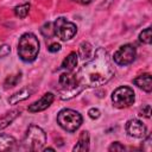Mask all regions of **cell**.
Segmentation results:
<instances>
[{
    "instance_id": "6da1fadb",
    "label": "cell",
    "mask_w": 152,
    "mask_h": 152,
    "mask_svg": "<svg viewBox=\"0 0 152 152\" xmlns=\"http://www.w3.org/2000/svg\"><path fill=\"white\" fill-rule=\"evenodd\" d=\"M75 76L83 89L86 87H100L107 83L114 76V69L108 52L103 48H99L94 57L83 64Z\"/></svg>"
},
{
    "instance_id": "7a4b0ae2",
    "label": "cell",
    "mask_w": 152,
    "mask_h": 152,
    "mask_svg": "<svg viewBox=\"0 0 152 152\" xmlns=\"http://www.w3.org/2000/svg\"><path fill=\"white\" fill-rule=\"evenodd\" d=\"M39 52V40L36 34L26 32L20 36L18 43V55L24 62H33Z\"/></svg>"
},
{
    "instance_id": "3957f363",
    "label": "cell",
    "mask_w": 152,
    "mask_h": 152,
    "mask_svg": "<svg viewBox=\"0 0 152 152\" xmlns=\"http://www.w3.org/2000/svg\"><path fill=\"white\" fill-rule=\"evenodd\" d=\"M24 146L31 151H39L46 142V134L43 128L37 125H30L25 137H24Z\"/></svg>"
},
{
    "instance_id": "277c9868",
    "label": "cell",
    "mask_w": 152,
    "mask_h": 152,
    "mask_svg": "<svg viewBox=\"0 0 152 152\" xmlns=\"http://www.w3.org/2000/svg\"><path fill=\"white\" fill-rule=\"evenodd\" d=\"M82 115L70 108H65L62 109L58 114H57V124L66 132H75L76 129L80 128V126L82 125Z\"/></svg>"
},
{
    "instance_id": "5b68a950",
    "label": "cell",
    "mask_w": 152,
    "mask_h": 152,
    "mask_svg": "<svg viewBox=\"0 0 152 152\" xmlns=\"http://www.w3.org/2000/svg\"><path fill=\"white\" fill-rule=\"evenodd\" d=\"M52 25H53V34L57 36L61 40H69L74 38V36L77 32L76 25L63 17L57 18L52 23Z\"/></svg>"
},
{
    "instance_id": "8992f818",
    "label": "cell",
    "mask_w": 152,
    "mask_h": 152,
    "mask_svg": "<svg viewBox=\"0 0 152 152\" xmlns=\"http://www.w3.org/2000/svg\"><path fill=\"white\" fill-rule=\"evenodd\" d=\"M135 95L132 88L121 86L112 93V102L116 108H127L133 104Z\"/></svg>"
},
{
    "instance_id": "52a82bcc",
    "label": "cell",
    "mask_w": 152,
    "mask_h": 152,
    "mask_svg": "<svg viewBox=\"0 0 152 152\" xmlns=\"http://www.w3.org/2000/svg\"><path fill=\"white\" fill-rule=\"evenodd\" d=\"M135 56H137L135 48L132 44H125V45H121L114 52L113 59L118 65L125 66V65L133 63V61L135 59Z\"/></svg>"
},
{
    "instance_id": "ba28073f",
    "label": "cell",
    "mask_w": 152,
    "mask_h": 152,
    "mask_svg": "<svg viewBox=\"0 0 152 152\" xmlns=\"http://www.w3.org/2000/svg\"><path fill=\"white\" fill-rule=\"evenodd\" d=\"M126 132L129 137L133 138H144L147 133V128L146 126L137 119H131L127 121L126 124Z\"/></svg>"
},
{
    "instance_id": "9c48e42d",
    "label": "cell",
    "mask_w": 152,
    "mask_h": 152,
    "mask_svg": "<svg viewBox=\"0 0 152 152\" xmlns=\"http://www.w3.org/2000/svg\"><path fill=\"white\" fill-rule=\"evenodd\" d=\"M53 99H55V95L52 93H45L39 100H37L36 102L31 103L27 107V110L30 113H38V112L45 110L53 102Z\"/></svg>"
},
{
    "instance_id": "30bf717a",
    "label": "cell",
    "mask_w": 152,
    "mask_h": 152,
    "mask_svg": "<svg viewBox=\"0 0 152 152\" xmlns=\"http://www.w3.org/2000/svg\"><path fill=\"white\" fill-rule=\"evenodd\" d=\"M33 91H34V89L31 88V87L21 88L19 91L14 93V94L8 99V102H10V104H17V103H19V102H21V101L28 99V97L32 95Z\"/></svg>"
},
{
    "instance_id": "8fae6325",
    "label": "cell",
    "mask_w": 152,
    "mask_h": 152,
    "mask_svg": "<svg viewBox=\"0 0 152 152\" xmlns=\"http://www.w3.org/2000/svg\"><path fill=\"white\" fill-rule=\"evenodd\" d=\"M133 83L135 86H138L140 89H142L144 91L150 93L152 90V81H151V75L148 72L139 75L138 77H135L133 80Z\"/></svg>"
},
{
    "instance_id": "7c38bea8",
    "label": "cell",
    "mask_w": 152,
    "mask_h": 152,
    "mask_svg": "<svg viewBox=\"0 0 152 152\" xmlns=\"http://www.w3.org/2000/svg\"><path fill=\"white\" fill-rule=\"evenodd\" d=\"M89 150V133L87 131H82L80 137H78V141L77 144L74 146L72 151L74 152H87Z\"/></svg>"
},
{
    "instance_id": "4fadbf2b",
    "label": "cell",
    "mask_w": 152,
    "mask_h": 152,
    "mask_svg": "<svg viewBox=\"0 0 152 152\" xmlns=\"http://www.w3.org/2000/svg\"><path fill=\"white\" fill-rule=\"evenodd\" d=\"M78 55L76 52H70L65 58L64 61L62 62V68L66 71H72L76 66H77V62H78Z\"/></svg>"
},
{
    "instance_id": "5bb4252c",
    "label": "cell",
    "mask_w": 152,
    "mask_h": 152,
    "mask_svg": "<svg viewBox=\"0 0 152 152\" xmlns=\"http://www.w3.org/2000/svg\"><path fill=\"white\" fill-rule=\"evenodd\" d=\"M15 145V139L8 134H0V152L12 150Z\"/></svg>"
},
{
    "instance_id": "9a60e30c",
    "label": "cell",
    "mask_w": 152,
    "mask_h": 152,
    "mask_svg": "<svg viewBox=\"0 0 152 152\" xmlns=\"http://www.w3.org/2000/svg\"><path fill=\"white\" fill-rule=\"evenodd\" d=\"M20 114V110H18V109H15V110H12V112H10V113H7V114H5L2 118H0V129H4V128H6L18 115Z\"/></svg>"
},
{
    "instance_id": "2e32d148",
    "label": "cell",
    "mask_w": 152,
    "mask_h": 152,
    "mask_svg": "<svg viewBox=\"0 0 152 152\" xmlns=\"http://www.w3.org/2000/svg\"><path fill=\"white\" fill-rule=\"evenodd\" d=\"M91 52H93V49H91V45H90L88 42H83V43L80 45L78 53H80L81 58H83V59L89 58V57L91 56Z\"/></svg>"
},
{
    "instance_id": "e0dca14e",
    "label": "cell",
    "mask_w": 152,
    "mask_h": 152,
    "mask_svg": "<svg viewBox=\"0 0 152 152\" xmlns=\"http://www.w3.org/2000/svg\"><path fill=\"white\" fill-rule=\"evenodd\" d=\"M28 12H30V4H21V5H18L14 7V14L18 18L27 17Z\"/></svg>"
},
{
    "instance_id": "ac0fdd59",
    "label": "cell",
    "mask_w": 152,
    "mask_h": 152,
    "mask_svg": "<svg viewBox=\"0 0 152 152\" xmlns=\"http://www.w3.org/2000/svg\"><path fill=\"white\" fill-rule=\"evenodd\" d=\"M20 80H21V74H20V72L17 74V75H11V76H8V77L5 80L4 86H5L6 89H7V88H11V87H14V86H17V84L20 82Z\"/></svg>"
},
{
    "instance_id": "d6986e66",
    "label": "cell",
    "mask_w": 152,
    "mask_h": 152,
    "mask_svg": "<svg viewBox=\"0 0 152 152\" xmlns=\"http://www.w3.org/2000/svg\"><path fill=\"white\" fill-rule=\"evenodd\" d=\"M139 40L144 44H151L152 42V34H151V27H146L142 32L139 34Z\"/></svg>"
},
{
    "instance_id": "ffe728a7",
    "label": "cell",
    "mask_w": 152,
    "mask_h": 152,
    "mask_svg": "<svg viewBox=\"0 0 152 152\" xmlns=\"http://www.w3.org/2000/svg\"><path fill=\"white\" fill-rule=\"evenodd\" d=\"M40 32L45 38H51L52 36H55L53 34V25H52V23H46L44 26H42Z\"/></svg>"
},
{
    "instance_id": "44dd1931",
    "label": "cell",
    "mask_w": 152,
    "mask_h": 152,
    "mask_svg": "<svg viewBox=\"0 0 152 152\" xmlns=\"http://www.w3.org/2000/svg\"><path fill=\"white\" fill-rule=\"evenodd\" d=\"M139 115H140V116H144V118L150 119V118H151V106H150V104H145V106L140 109Z\"/></svg>"
},
{
    "instance_id": "7402d4cb",
    "label": "cell",
    "mask_w": 152,
    "mask_h": 152,
    "mask_svg": "<svg viewBox=\"0 0 152 152\" xmlns=\"http://www.w3.org/2000/svg\"><path fill=\"white\" fill-rule=\"evenodd\" d=\"M108 150H109V151H125V146L121 145L119 141H114V142L109 146Z\"/></svg>"
},
{
    "instance_id": "603a6c76",
    "label": "cell",
    "mask_w": 152,
    "mask_h": 152,
    "mask_svg": "<svg viewBox=\"0 0 152 152\" xmlns=\"http://www.w3.org/2000/svg\"><path fill=\"white\" fill-rule=\"evenodd\" d=\"M88 115H89V118H91V119H99L100 115H101V112H100L97 108H90V109L88 110Z\"/></svg>"
},
{
    "instance_id": "cb8c5ba5",
    "label": "cell",
    "mask_w": 152,
    "mask_h": 152,
    "mask_svg": "<svg viewBox=\"0 0 152 152\" xmlns=\"http://www.w3.org/2000/svg\"><path fill=\"white\" fill-rule=\"evenodd\" d=\"M10 52H11V48H10L8 45H6V44L0 45V58L6 57V56H7Z\"/></svg>"
},
{
    "instance_id": "d4e9b609",
    "label": "cell",
    "mask_w": 152,
    "mask_h": 152,
    "mask_svg": "<svg viewBox=\"0 0 152 152\" xmlns=\"http://www.w3.org/2000/svg\"><path fill=\"white\" fill-rule=\"evenodd\" d=\"M151 140H152V138H151V135L148 134V135L146 137V139L144 140L142 150H145V151H147V152H150V151H151Z\"/></svg>"
},
{
    "instance_id": "484cf974",
    "label": "cell",
    "mask_w": 152,
    "mask_h": 152,
    "mask_svg": "<svg viewBox=\"0 0 152 152\" xmlns=\"http://www.w3.org/2000/svg\"><path fill=\"white\" fill-rule=\"evenodd\" d=\"M48 50H49L50 52H57V51L61 50V44H58V43H52V44H50V45L48 46Z\"/></svg>"
},
{
    "instance_id": "4316f807",
    "label": "cell",
    "mask_w": 152,
    "mask_h": 152,
    "mask_svg": "<svg viewBox=\"0 0 152 152\" xmlns=\"http://www.w3.org/2000/svg\"><path fill=\"white\" fill-rule=\"evenodd\" d=\"M75 2H77V4H81V5H88V4H90L93 0H74Z\"/></svg>"
},
{
    "instance_id": "83f0119b",
    "label": "cell",
    "mask_w": 152,
    "mask_h": 152,
    "mask_svg": "<svg viewBox=\"0 0 152 152\" xmlns=\"http://www.w3.org/2000/svg\"><path fill=\"white\" fill-rule=\"evenodd\" d=\"M44 151H55V148H52V147H46V148H44Z\"/></svg>"
}]
</instances>
